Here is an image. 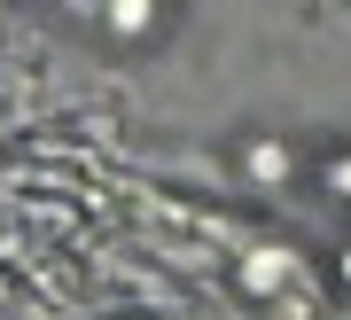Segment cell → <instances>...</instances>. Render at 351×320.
<instances>
[{"instance_id": "cell-1", "label": "cell", "mask_w": 351, "mask_h": 320, "mask_svg": "<svg viewBox=\"0 0 351 320\" xmlns=\"http://www.w3.org/2000/svg\"><path fill=\"white\" fill-rule=\"evenodd\" d=\"M110 24L117 32H149L156 24V0H110Z\"/></svg>"}, {"instance_id": "cell-2", "label": "cell", "mask_w": 351, "mask_h": 320, "mask_svg": "<svg viewBox=\"0 0 351 320\" xmlns=\"http://www.w3.org/2000/svg\"><path fill=\"white\" fill-rule=\"evenodd\" d=\"M250 172H258V180H289V148H281V141H258V148H250Z\"/></svg>"}, {"instance_id": "cell-3", "label": "cell", "mask_w": 351, "mask_h": 320, "mask_svg": "<svg viewBox=\"0 0 351 320\" xmlns=\"http://www.w3.org/2000/svg\"><path fill=\"white\" fill-rule=\"evenodd\" d=\"M328 187H343V196H351V157H343V164H328Z\"/></svg>"}, {"instance_id": "cell-4", "label": "cell", "mask_w": 351, "mask_h": 320, "mask_svg": "<svg viewBox=\"0 0 351 320\" xmlns=\"http://www.w3.org/2000/svg\"><path fill=\"white\" fill-rule=\"evenodd\" d=\"M343 273H351V258H343Z\"/></svg>"}]
</instances>
